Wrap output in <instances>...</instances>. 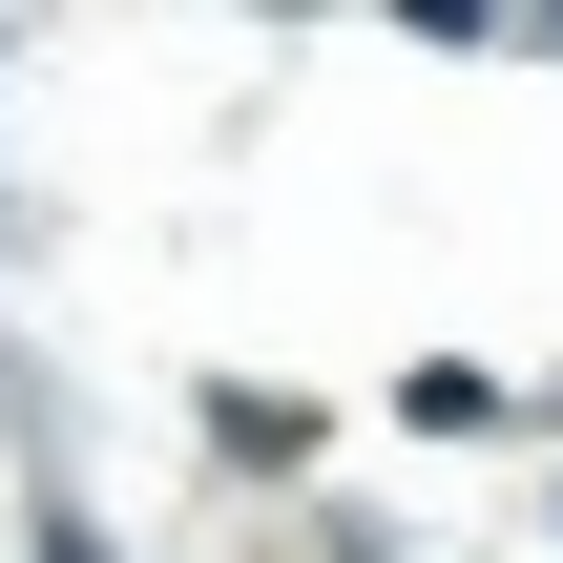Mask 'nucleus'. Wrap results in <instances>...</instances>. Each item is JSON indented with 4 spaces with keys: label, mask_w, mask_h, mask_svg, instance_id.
Returning a JSON list of instances; mask_svg holds the SVG:
<instances>
[{
    "label": "nucleus",
    "mask_w": 563,
    "mask_h": 563,
    "mask_svg": "<svg viewBox=\"0 0 563 563\" xmlns=\"http://www.w3.org/2000/svg\"><path fill=\"white\" fill-rule=\"evenodd\" d=\"M209 460H251V481H292V460H313V397H209Z\"/></svg>",
    "instance_id": "1"
}]
</instances>
